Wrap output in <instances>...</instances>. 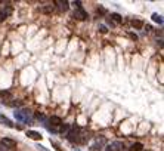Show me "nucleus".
Here are the masks:
<instances>
[{
  "mask_svg": "<svg viewBox=\"0 0 164 151\" xmlns=\"http://www.w3.org/2000/svg\"><path fill=\"white\" fill-rule=\"evenodd\" d=\"M70 130V125H61V132L62 133H68Z\"/></svg>",
  "mask_w": 164,
  "mask_h": 151,
  "instance_id": "15",
  "label": "nucleus"
},
{
  "mask_svg": "<svg viewBox=\"0 0 164 151\" xmlns=\"http://www.w3.org/2000/svg\"><path fill=\"white\" fill-rule=\"evenodd\" d=\"M152 21L161 25V24H163V18H161V15H158V13H154V15H152Z\"/></svg>",
  "mask_w": 164,
  "mask_h": 151,
  "instance_id": "13",
  "label": "nucleus"
},
{
  "mask_svg": "<svg viewBox=\"0 0 164 151\" xmlns=\"http://www.w3.org/2000/svg\"><path fill=\"white\" fill-rule=\"evenodd\" d=\"M98 13H105V9H104V8H99V9H98Z\"/></svg>",
  "mask_w": 164,
  "mask_h": 151,
  "instance_id": "26",
  "label": "nucleus"
},
{
  "mask_svg": "<svg viewBox=\"0 0 164 151\" xmlns=\"http://www.w3.org/2000/svg\"><path fill=\"white\" fill-rule=\"evenodd\" d=\"M143 27H145V28H146V31H148V33H149V31H151V30H152V27H151V25H143Z\"/></svg>",
  "mask_w": 164,
  "mask_h": 151,
  "instance_id": "24",
  "label": "nucleus"
},
{
  "mask_svg": "<svg viewBox=\"0 0 164 151\" xmlns=\"http://www.w3.org/2000/svg\"><path fill=\"white\" fill-rule=\"evenodd\" d=\"M73 18H74V19H78V21H84V19H87V13L80 8V9H76V11H74Z\"/></svg>",
  "mask_w": 164,
  "mask_h": 151,
  "instance_id": "3",
  "label": "nucleus"
},
{
  "mask_svg": "<svg viewBox=\"0 0 164 151\" xmlns=\"http://www.w3.org/2000/svg\"><path fill=\"white\" fill-rule=\"evenodd\" d=\"M73 5L77 6V9H80V8H81V2H78V0H77V2H73Z\"/></svg>",
  "mask_w": 164,
  "mask_h": 151,
  "instance_id": "21",
  "label": "nucleus"
},
{
  "mask_svg": "<svg viewBox=\"0 0 164 151\" xmlns=\"http://www.w3.org/2000/svg\"><path fill=\"white\" fill-rule=\"evenodd\" d=\"M52 145L55 147V150H56V151H64V148H62V147H61L58 142H55V141H52Z\"/></svg>",
  "mask_w": 164,
  "mask_h": 151,
  "instance_id": "17",
  "label": "nucleus"
},
{
  "mask_svg": "<svg viewBox=\"0 0 164 151\" xmlns=\"http://www.w3.org/2000/svg\"><path fill=\"white\" fill-rule=\"evenodd\" d=\"M96 142L98 144H105L107 141H105V138H96Z\"/></svg>",
  "mask_w": 164,
  "mask_h": 151,
  "instance_id": "22",
  "label": "nucleus"
},
{
  "mask_svg": "<svg viewBox=\"0 0 164 151\" xmlns=\"http://www.w3.org/2000/svg\"><path fill=\"white\" fill-rule=\"evenodd\" d=\"M109 147H111V150H112V151H121L123 148H124V144L120 142V141H114Z\"/></svg>",
  "mask_w": 164,
  "mask_h": 151,
  "instance_id": "6",
  "label": "nucleus"
},
{
  "mask_svg": "<svg viewBox=\"0 0 164 151\" xmlns=\"http://www.w3.org/2000/svg\"><path fill=\"white\" fill-rule=\"evenodd\" d=\"M109 19H111L114 24H115V22H117V24L123 22V16H121L120 13H111V18H109Z\"/></svg>",
  "mask_w": 164,
  "mask_h": 151,
  "instance_id": "8",
  "label": "nucleus"
},
{
  "mask_svg": "<svg viewBox=\"0 0 164 151\" xmlns=\"http://www.w3.org/2000/svg\"><path fill=\"white\" fill-rule=\"evenodd\" d=\"M105 151H112V150H111V147H109V145H108V147L105 148Z\"/></svg>",
  "mask_w": 164,
  "mask_h": 151,
  "instance_id": "27",
  "label": "nucleus"
},
{
  "mask_svg": "<svg viewBox=\"0 0 164 151\" xmlns=\"http://www.w3.org/2000/svg\"><path fill=\"white\" fill-rule=\"evenodd\" d=\"M0 123H3L5 126H8V128H12L13 125H12V122L8 118V117H5V116H0Z\"/></svg>",
  "mask_w": 164,
  "mask_h": 151,
  "instance_id": "12",
  "label": "nucleus"
},
{
  "mask_svg": "<svg viewBox=\"0 0 164 151\" xmlns=\"http://www.w3.org/2000/svg\"><path fill=\"white\" fill-rule=\"evenodd\" d=\"M80 128H73L71 130H68V133H67V139L70 141V142H80Z\"/></svg>",
  "mask_w": 164,
  "mask_h": 151,
  "instance_id": "2",
  "label": "nucleus"
},
{
  "mask_svg": "<svg viewBox=\"0 0 164 151\" xmlns=\"http://www.w3.org/2000/svg\"><path fill=\"white\" fill-rule=\"evenodd\" d=\"M0 98H11V92H9V91H3V92H0Z\"/></svg>",
  "mask_w": 164,
  "mask_h": 151,
  "instance_id": "16",
  "label": "nucleus"
},
{
  "mask_svg": "<svg viewBox=\"0 0 164 151\" xmlns=\"http://www.w3.org/2000/svg\"><path fill=\"white\" fill-rule=\"evenodd\" d=\"M27 136L28 138H31L34 141H40L42 139V135L39 133V132H36V130H27Z\"/></svg>",
  "mask_w": 164,
  "mask_h": 151,
  "instance_id": "5",
  "label": "nucleus"
},
{
  "mask_svg": "<svg viewBox=\"0 0 164 151\" xmlns=\"http://www.w3.org/2000/svg\"><path fill=\"white\" fill-rule=\"evenodd\" d=\"M6 18H8V16H6V13L3 12V9H0V22H3Z\"/></svg>",
  "mask_w": 164,
  "mask_h": 151,
  "instance_id": "18",
  "label": "nucleus"
},
{
  "mask_svg": "<svg viewBox=\"0 0 164 151\" xmlns=\"http://www.w3.org/2000/svg\"><path fill=\"white\" fill-rule=\"evenodd\" d=\"M2 145L5 148H13V147H16V141L11 139V138H3L2 139Z\"/></svg>",
  "mask_w": 164,
  "mask_h": 151,
  "instance_id": "4",
  "label": "nucleus"
},
{
  "mask_svg": "<svg viewBox=\"0 0 164 151\" xmlns=\"http://www.w3.org/2000/svg\"><path fill=\"white\" fill-rule=\"evenodd\" d=\"M99 31H101L102 34H105L108 30H107V27H105V25H99Z\"/></svg>",
  "mask_w": 164,
  "mask_h": 151,
  "instance_id": "19",
  "label": "nucleus"
},
{
  "mask_svg": "<svg viewBox=\"0 0 164 151\" xmlns=\"http://www.w3.org/2000/svg\"><path fill=\"white\" fill-rule=\"evenodd\" d=\"M129 36H130V39H133V40H138V36L135 34V33H129Z\"/></svg>",
  "mask_w": 164,
  "mask_h": 151,
  "instance_id": "23",
  "label": "nucleus"
},
{
  "mask_svg": "<svg viewBox=\"0 0 164 151\" xmlns=\"http://www.w3.org/2000/svg\"><path fill=\"white\" fill-rule=\"evenodd\" d=\"M132 25L136 28V30H141V28H143V21H141V19H132Z\"/></svg>",
  "mask_w": 164,
  "mask_h": 151,
  "instance_id": "11",
  "label": "nucleus"
},
{
  "mask_svg": "<svg viewBox=\"0 0 164 151\" xmlns=\"http://www.w3.org/2000/svg\"><path fill=\"white\" fill-rule=\"evenodd\" d=\"M53 6H52V5H47V6H44V8H42V12H43V13H52V12H53Z\"/></svg>",
  "mask_w": 164,
  "mask_h": 151,
  "instance_id": "14",
  "label": "nucleus"
},
{
  "mask_svg": "<svg viewBox=\"0 0 164 151\" xmlns=\"http://www.w3.org/2000/svg\"><path fill=\"white\" fill-rule=\"evenodd\" d=\"M148 151H149V150H148Z\"/></svg>",
  "mask_w": 164,
  "mask_h": 151,
  "instance_id": "28",
  "label": "nucleus"
},
{
  "mask_svg": "<svg viewBox=\"0 0 164 151\" xmlns=\"http://www.w3.org/2000/svg\"><path fill=\"white\" fill-rule=\"evenodd\" d=\"M37 148H39V150H42V151H47V150H46V148L43 147V145H37Z\"/></svg>",
  "mask_w": 164,
  "mask_h": 151,
  "instance_id": "25",
  "label": "nucleus"
},
{
  "mask_svg": "<svg viewBox=\"0 0 164 151\" xmlns=\"http://www.w3.org/2000/svg\"><path fill=\"white\" fill-rule=\"evenodd\" d=\"M49 123L53 125V126H61V125H62V118L58 117V116H52L49 118Z\"/></svg>",
  "mask_w": 164,
  "mask_h": 151,
  "instance_id": "7",
  "label": "nucleus"
},
{
  "mask_svg": "<svg viewBox=\"0 0 164 151\" xmlns=\"http://www.w3.org/2000/svg\"><path fill=\"white\" fill-rule=\"evenodd\" d=\"M130 151H142L143 150V144L142 142H135V144H132V147L129 148Z\"/></svg>",
  "mask_w": 164,
  "mask_h": 151,
  "instance_id": "10",
  "label": "nucleus"
},
{
  "mask_svg": "<svg viewBox=\"0 0 164 151\" xmlns=\"http://www.w3.org/2000/svg\"><path fill=\"white\" fill-rule=\"evenodd\" d=\"M55 5H58L59 6V11H62V12H65V11H68V2H53Z\"/></svg>",
  "mask_w": 164,
  "mask_h": 151,
  "instance_id": "9",
  "label": "nucleus"
},
{
  "mask_svg": "<svg viewBox=\"0 0 164 151\" xmlns=\"http://www.w3.org/2000/svg\"><path fill=\"white\" fill-rule=\"evenodd\" d=\"M12 107H21L22 105V101H16V102H12Z\"/></svg>",
  "mask_w": 164,
  "mask_h": 151,
  "instance_id": "20",
  "label": "nucleus"
},
{
  "mask_svg": "<svg viewBox=\"0 0 164 151\" xmlns=\"http://www.w3.org/2000/svg\"><path fill=\"white\" fill-rule=\"evenodd\" d=\"M15 118L19 120V122H24V123H31L33 122V116H31V111L24 108L21 111H16L15 113Z\"/></svg>",
  "mask_w": 164,
  "mask_h": 151,
  "instance_id": "1",
  "label": "nucleus"
}]
</instances>
